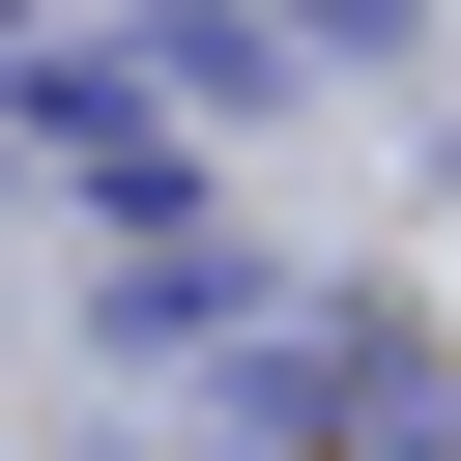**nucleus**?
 Returning <instances> with one entry per match:
<instances>
[]
</instances>
